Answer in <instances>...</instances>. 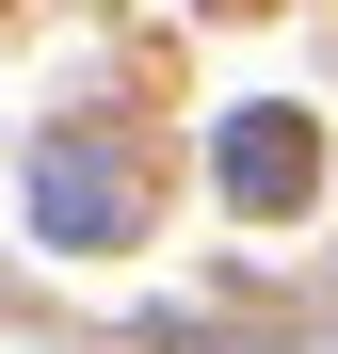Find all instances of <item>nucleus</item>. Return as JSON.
I'll return each mask as SVG.
<instances>
[{"mask_svg":"<svg viewBox=\"0 0 338 354\" xmlns=\"http://www.w3.org/2000/svg\"><path fill=\"white\" fill-rule=\"evenodd\" d=\"M209 161H225V194H242V209H290V194H306V129H290V113H242Z\"/></svg>","mask_w":338,"mask_h":354,"instance_id":"obj_2","label":"nucleus"},{"mask_svg":"<svg viewBox=\"0 0 338 354\" xmlns=\"http://www.w3.org/2000/svg\"><path fill=\"white\" fill-rule=\"evenodd\" d=\"M32 209H48V242H113V225H129V161L48 145V161H32Z\"/></svg>","mask_w":338,"mask_h":354,"instance_id":"obj_1","label":"nucleus"}]
</instances>
